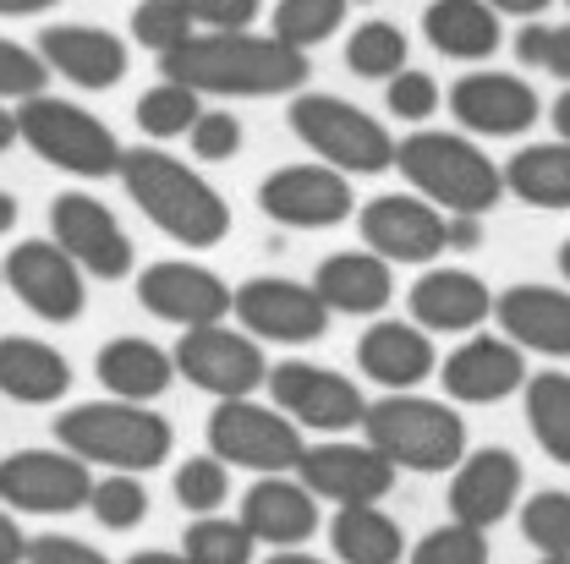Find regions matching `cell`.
Instances as JSON below:
<instances>
[{"mask_svg": "<svg viewBox=\"0 0 570 564\" xmlns=\"http://www.w3.org/2000/svg\"><path fill=\"white\" fill-rule=\"evenodd\" d=\"M566 6H570V0H566Z\"/></svg>", "mask_w": 570, "mask_h": 564, "instance_id": "62", "label": "cell"}, {"mask_svg": "<svg viewBox=\"0 0 570 564\" xmlns=\"http://www.w3.org/2000/svg\"><path fill=\"white\" fill-rule=\"evenodd\" d=\"M11 142H17V116H11V110H6V99H0V154H6Z\"/></svg>", "mask_w": 570, "mask_h": 564, "instance_id": "56", "label": "cell"}, {"mask_svg": "<svg viewBox=\"0 0 570 564\" xmlns=\"http://www.w3.org/2000/svg\"><path fill=\"white\" fill-rule=\"evenodd\" d=\"M138 301L148 318L193 329V324H219L230 318V285L219 280L204 264L187 258H159L138 275Z\"/></svg>", "mask_w": 570, "mask_h": 564, "instance_id": "18", "label": "cell"}, {"mask_svg": "<svg viewBox=\"0 0 570 564\" xmlns=\"http://www.w3.org/2000/svg\"><path fill=\"white\" fill-rule=\"evenodd\" d=\"M330 548L341 564H401L406 560V532L379 504H341L335 526H330Z\"/></svg>", "mask_w": 570, "mask_h": 564, "instance_id": "31", "label": "cell"}, {"mask_svg": "<svg viewBox=\"0 0 570 564\" xmlns=\"http://www.w3.org/2000/svg\"><path fill=\"white\" fill-rule=\"evenodd\" d=\"M444 247L450 253L483 247V214H444Z\"/></svg>", "mask_w": 570, "mask_h": 564, "instance_id": "49", "label": "cell"}, {"mask_svg": "<svg viewBox=\"0 0 570 564\" xmlns=\"http://www.w3.org/2000/svg\"><path fill=\"white\" fill-rule=\"evenodd\" d=\"M346 6L352 0H281L275 39H285L291 50H313V44L335 39V28H346Z\"/></svg>", "mask_w": 570, "mask_h": 564, "instance_id": "38", "label": "cell"}, {"mask_svg": "<svg viewBox=\"0 0 570 564\" xmlns=\"http://www.w3.org/2000/svg\"><path fill=\"white\" fill-rule=\"evenodd\" d=\"M39 56L45 67L61 71L71 88L82 93H105L127 77V44L110 33V28H94V22H56L39 33Z\"/></svg>", "mask_w": 570, "mask_h": 564, "instance_id": "22", "label": "cell"}, {"mask_svg": "<svg viewBox=\"0 0 570 564\" xmlns=\"http://www.w3.org/2000/svg\"><path fill=\"white\" fill-rule=\"evenodd\" d=\"M56 438L61 449H71L88 466H110V472H154L170 461L176 427L165 423L159 412H148L142 400H82L67 406L56 417Z\"/></svg>", "mask_w": 570, "mask_h": 564, "instance_id": "3", "label": "cell"}, {"mask_svg": "<svg viewBox=\"0 0 570 564\" xmlns=\"http://www.w3.org/2000/svg\"><path fill=\"white\" fill-rule=\"evenodd\" d=\"M187 142H193V159L225 165L242 154V121L230 110H198V121L187 127Z\"/></svg>", "mask_w": 570, "mask_h": 564, "instance_id": "45", "label": "cell"}, {"mask_svg": "<svg viewBox=\"0 0 570 564\" xmlns=\"http://www.w3.org/2000/svg\"><path fill=\"white\" fill-rule=\"evenodd\" d=\"M356 367H362V378H373L384 389H417L439 367V356H433V340L423 335V324L379 318L356 340Z\"/></svg>", "mask_w": 570, "mask_h": 564, "instance_id": "25", "label": "cell"}, {"mask_svg": "<svg viewBox=\"0 0 570 564\" xmlns=\"http://www.w3.org/2000/svg\"><path fill=\"white\" fill-rule=\"evenodd\" d=\"M275 406L296 427H313V433H352L362 423V389H356L346 373L335 367H318V362H281L264 373Z\"/></svg>", "mask_w": 570, "mask_h": 564, "instance_id": "15", "label": "cell"}, {"mask_svg": "<svg viewBox=\"0 0 570 564\" xmlns=\"http://www.w3.org/2000/svg\"><path fill=\"white\" fill-rule=\"evenodd\" d=\"M176 504L193 509V515H214L225 498H230V466L219 455H193L176 466Z\"/></svg>", "mask_w": 570, "mask_h": 564, "instance_id": "40", "label": "cell"}, {"mask_svg": "<svg viewBox=\"0 0 570 564\" xmlns=\"http://www.w3.org/2000/svg\"><path fill=\"white\" fill-rule=\"evenodd\" d=\"M22 564H116V560H105V554H99L94 543H82V537L45 532V537H33V543H28Z\"/></svg>", "mask_w": 570, "mask_h": 564, "instance_id": "47", "label": "cell"}, {"mask_svg": "<svg viewBox=\"0 0 570 564\" xmlns=\"http://www.w3.org/2000/svg\"><path fill=\"white\" fill-rule=\"evenodd\" d=\"M356 230H362V247L379 253L384 264H433L444 247V209H433L412 192H384L373 204H362L356 214Z\"/></svg>", "mask_w": 570, "mask_h": 564, "instance_id": "17", "label": "cell"}, {"mask_svg": "<svg viewBox=\"0 0 570 564\" xmlns=\"http://www.w3.org/2000/svg\"><path fill=\"white\" fill-rule=\"evenodd\" d=\"M527 427L538 438V449L554 461V466H570V373H527Z\"/></svg>", "mask_w": 570, "mask_h": 564, "instance_id": "33", "label": "cell"}, {"mask_svg": "<svg viewBox=\"0 0 570 564\" xmlns=\"http://www.w3.org/2000/svg\"><path fill=\"white\" fill-rule=\"evenodd\" d=\"M269 564H324V560H313V554H291V548H285V554H275Z\"/></svg>", "mask_w": 570, "mask_h": 564, "instance_id": "57", "label": "cell"}, {"mask_svg": "<svg viewBox=\"0 0 570 564\" xmlns=\"http://www.w3.org/2000/svg\"><path fill=\"white\" fill-rule=\"evenodd\" d=\"M94 521L105 532H138L148 521V488H142V472H110V477H94L88 488V504Z\"/></svg>", "mask_w": 570, "mask_h": 564, "instance_id": "36", "label": "cell"}, {"mask_svg": "<svg viewBox=\"0 0 570 564\" xmlns=\"http://www.w3.org/2000/svg\"><path fill=\"white\" fill-rule=\"evenodd\" d=\"M17 198H11V192H0V236H11V230H17Z\"/></svg>", "mask_w": 570, "mask_h": 564, "instance_id": "54", "label": "cell"}, {"mask_svg": "<svg viewBox=\"0 0 570 564\" xmlns=\"http://www.w3.org/2000/svg\"><path fill=\"white\" fill-rule=\"evenodd\" d=\"M258 209L285 230H330L352 219L356 198L346 170L335 165H281L258 181Z\"/></svg>", "mask_w": 570, "mask_h": 564, "instance_id": "14", "label": "cell"}, {"mask_svg": "<svg viewBox=\"0 0 570 564\" xmlns=\"http://www.w3.org/2000/svg\"><path fill=\"white\" fill-rule=\"evenodd\" d=\"M554 132L570 142V88L560 93V99H554Z\"/></svg>", "mask_w": 570, "mask_h": 564, "instance_id": "55", "label": "cell"}, {"mask_svg": "<svg viewBox=\"0 0 570 564\" xmlns=\"http://www.w3.org/2000/svg\"><path fill=\"white\" fill-rule=\"evenodd\" d=\"M56 0H0V17H39V11H50Z\"/></svg>", "mask_w": 570, "mask_h": 564, "instance_id": "52", "label": "cell"}, {"mask_svg": "<svg viewBox=\"0 0 570 564\" xmlns=\"http://www.w3.org/2000/svg\"><path fill=\"white\" fill-rule=\"evenodd\" d=\"M406 56H412V39H406L395 22H384V17L362 22L352 39H346V67H352L356 77H367V82H384L390 71H401Z\"/></svg>", "mask_w": 570, "mask_h": 564, "instance_id": "35", "label": "cell"}, {"mask_svg": "<svg viewBox=\"0 0 570 564\" xmlns=\"http://www.w3.org/2000/svg\"><path fill=\"white\" fill-rule=\"evenodd\" d=\"M204 110V93L176 82V77H159L148 93L138 99V127L148 142H170V138H187V127L198 121Z\"/></svg>", "mask_w": 570, "mask_h": 564, "instance_id": "34", "label": "cell"}, {"mask_svg": "<svg viewBox=\"0 0 570 564\" xmlns=\"http://www.w3.org/2000/svg\"><path fill=\"white\" fill-rule=\"evenodd\" d=\"M313 290L330 313H346V318H373L384 313V301L395 296V280H390V264L379 253H335L318 264L313 275Z\"/></svg>", "mask_w": 570, "mask_h": 564, "instance_id": "28", "label": "cell"}, {"mask_svg": "<svg viewBox=\"0 0 570 564\" xmlns=\"http://www.w3.org/2000/svg\"><path fill=\"white\" fill-rule=\"evenodd\" d=\"M504 187L532 209H570V142H527L504 170Z\"/></svg>", "mask_w": 570, "mask_h": 564, "instance_id": "32", "label": "cell"}, {"mask_svg": "<svg viewBox=\"0 0 570 564\" xmlns=\"http://www.w3.org/2000/svg\"><path fill=\"white\" fill-rule=\"evenodd\" d=\"M423 33L428 44L450 61H489L504 44L499 11L489 0H433L423 11Z\"/></svg>", "mask_w": 570, "mask_h": 564, "instance_id": "30", "label": "cell"}, {"mask_svg": "<svg viewBox=\"0 0 570 564\" xmlns=\"http://www.w3.org/2000/svg\"><path fill=\"white\" fill-rule=\"evenodd\" d=\"M209 455H219L225 466H247L258 477L296 472L302 427L281 406H258L253 395H230V400H214L209 412Z\"/></svg>", "mask_w": 570, "mask_h": 564, "instance_id": "8", "label": "cell"}, {"mask_svg": "<svg viewBox=\"0 0 570 564\" xmlns=\"http://www.w3.org/2000/svg\"><path fill=\"white\" fill-rule=\"evenodd\" d=\"M159 71L219 99H281L307 82V50H291L275 33L247 28H198L159 56Z\"/></svg>", "mask_w": 570, "mask_h": 564, "instance_id": "1", "label": "cell"}, {"mask_svg": "<svg viewBox=\"0 0 570 564\" xmlns=\"http://www.w3.org/2000/svg\"><path fill=\"white\" fill-rule=\"evenodd\" d=\"M181 554L193 564H253L258 543L242 521H225V515H198L187 532H181Z\"/></svg>", "mask_w": 570, "mask_h": 564, "instance_id": "37", "label": "cell"}, {"mask_svg": "<svg viewBox=\"0 0 570 564\" xmlns=\"http://www.w3.org/2000/svg\"><path fill=\"white\" fill-rule=\"evenodd\" d=\"M521 537L538 554H570V494L566 488H543L521 504Z\"/></svg>", "mask_w": 570, "mask_h": 564, "instance_id": "39", "label": "cell"}, {"mask_svg": "<svg viewBox=\"0 0 570 564\" xmlns=\"http://www.w3.org/2000/svg\"><path fill=\"white\" fill-rule=\"evenodd\" d=\"M543 564H570V554H543Z\"/></svg>", "mask_w": 570, "mask_h": 564, "instance_id": "59", "label": "cell"}, {"mask_svg": "<svg viewBox=\"0 0 570 564\" xmlns=\"http://www.w3.org/2000/svg\"><path fill=\"white\" fill-rule=\"evenodd\" d=\"M439 384L461 406H494V400L515 395L527 384V356L504 335H472L466 346H455V352L444 356Z\"/></svg>", "mask_w": 570, "mask_h": 564, "instance_id": "20", "label": "cell"}, {"mask_svg": "<svg viewBox=\"0 0 570 564\" xmlns=\"http://www.w3.org/2000/svg\"><path fill=\"white\" fill-rule=\"evenodd\" d=\"M50 241L94 280H127L138 264L132 236L121 230L110 204H99L94 192H61L50 204Z\"/></svg>", "mask_w": 570, "mask_h": 564, "instance_id": "10", "label": "cell"}, {"mask_svg": "<svg viewBox=\"0 0 570 564\" xmlns=\"http://www.w3.org/2000/svg\"><path fill=\"white\" fill-rule=\"evenodd\" d=\"M116 176H121L127 198L142 209V219L154 230H165L170 241H181V247H219L230 236V204L214 192L187 159H170L165 148L142 142V148H121Z\"/></svg>", "mask_w": 570, "mask_h": 564, "instance_id": "2", "label": "cell"}, {"mask_svg": "<svg viewBox=\"0 0 570 564\" xmlns=\"http://www.w3.org/2000/svg\"><path fill=\"white\" fill-rule=\"evenodd\" d=\"M395 170L444 214H489L504 198L499 165L461 132H412L395 142Z\"/></svg>", "mask_w": 570, "mask_h": 564, "instance_id": "4", "label": "cell"}, {"mask_svg": "<svg viewBox=\"0 0 570 564\" xmlns=\"http://www.w3.org/2000/svg\"><path fill=\"white\" fill-rule=\"evenodd\" d=\"M94 466L71 449H17L0 461V504L22 515H71L88 504Z\"/></svg>", "mask_w": 570, "mask_h": 564, "instance_id": "12", "label": "cell"}, {"mask_svg": "<svg viewBox=\"0 0 570 564\" xmlns=\"http://www.w3.org/2000/svg\"><path fill=\"white\" fill-rule=\"evenodd\" d=\"M22 554H28V537H22L17 515L0 509V564H22Z\"/></svg>", "mask_w": 570, "mask_h": 564, "instance_id": "50", "label": "cell"}, {"mask_svg": "<svg viewBox=\"0 0 570 564\" xmlns=\"http://www.w3.org/2000/svg\"><path fill=\"white\" fill-rule=\"evenodd\" d=\"M71 389V362L50 340L0 335V395L17 406H56Z\"/></svg>", "mask_w": 570, "mask_h": 564, "instance_id": "27", "label": "cell"}, {"mask_svg": "<svg viewBox=\"0 0 570 564\" xmlns=\"http://www.w3.org/2000/svg\"><path fill=\"white\" fill-rule=\"evenodd\" d=\"M253 543H269V548H302L313 532H318V498L302 488V477H285V472H264L247 494H242V515H236Z\"/></svg>", "mask_w": 570, "mask_h": 564, "instance_id": "24", "label": "cell"}, {"mask_svg": "<svg viewBox=\"0 0 570 564\" xmlns=\"http://www.w3.org/2000/svg\"><path fill=\"white\" fill-rule=\"evenodd\" d=\"M499 17H538V11H549L554 0H489Z\"/></svg>", "mask_w": 570, "mask_h": 564, "instance_id": "51", "label": "cell"}, {"mask_svg": "<svg viewBox=\"0 0 570 564\" xmlns=\"http://www.w3.org/2000/svg\"><path fill=\"white\" fill-rule=\"evenodd\" d=\"M17 142H28L45 165H56V170H67V176H82V181H105V176H116V165H121V142L116 132L94 116V110H82V105H71V99H56V93H28V99H17Z\"/></svg>", "mask_w": 570, "mask_h": 564, "instance_id": "6", "label": "cell"}, {"mask_svg": "<svg viewBox=\"0 0 570 564\" xmlns=\"http://www.w3.org/2000/svg\"><path fill=\"white\" fill-rule=\"evenodd\" d=\"M94 378L116 395V400H159L170 384H176V362L170 352H159L154 340H138V335H121L110 346H99L94 356Z\"/></svg>", "mask_w": 570, "mask_h": 564, "instance_id": "29", "label": "cell"}, {"mask_svg": "<svg viewBox=\"0 0 570 564\" xmlns=\"http://www.w3.org/2000/svg\"><path fill=\"white\" fill-rule=\"evenodd\" d=\"M515 61L570 82V22H554V28L549 22H527L515 33Z\"/></svg>", "mask_w": 570, "mask_h": 564, "instance_id": "42", "label": "cell"}, {"mask_svg": "<svg viewBox=\"0 0 570 564\" xmlns=\"http://www.w3.org/2000/svg\"><path fill=\"white\" fill-rule=\"evenodd\" d=\"M489 313H494V290L466 269H428L412 285V318L433 335H466L489 324Z\"/></svg>", "mask_w": 570, "mask_h": 564, "instance_id": "26", "label": "cell"}, {"mask_svg": "<svg viewBox=\"0 0 570 564\" xmlns=\"http://www.w3.org/2000/svg\"><path fill=\"white\" fill-rule=\"evenodd\" d=\"M504 340H515L521 352L554 356L570 362V290L554 285H510L504 296H494V313Z\"/></svg>", "mask_w": 570, "mask_h": 564, "instance_id": "23", "label": "cell"}, {"mask_svg": "<svg viewBox=\"0 0 570 564\" xmlns=\"http://www.w3.org/2000/svg\"><path fill=\"white\" fill-rule=\"evenodd\" d=\"M406 564H489V532L466 521L433 526L417 548H406Z\"/></svg>", "mask_w": 570, "mask_h": 564, "instance_id": "41", "label": "cell"}, {"mask_svg": "<svg viewBox=\"0 0 570 564\" xmlns=\"http://www.w3.org/2000/svg\"><path fill=\"white\" fill-rule=\"evenodd\" d=\"M230 313L253 340H275V346H313L330 329V307L318 301V290L285 275H258L242 290H230Z\"/></svg>", "mask_w": 570, "mask_h": 564, "instance_id": "11", "label": "cell"}, {"mask_svg": "<svg viewBox=\"0 0 570 564\" xmlns=\"http://www.w3.org/2000/svg\"><path fill=\"white\" fill-rule=\"evenodd\" d=\"M0 290H6V280H0Z\"/></svg>", "mask_w": 570, "mask_h": 564, "instance_id": "61", "label": "cell"}, {"mask_svg": "<svg viewBox=\"0 0 570 564\" xmlns=\"http://www.w3.org/2000/svg\"><path fill=\"white\" fill-rule=\"evenodd\" d=\"M560 275H566V285H570V241L560 247Z\"/></svg>", "mask_w": 570, "mask_h": 564, "instance_id": "58", "label": "cell"}, {"mask_svg": "<svg viewBox=\"0 0 570 564\" xmlns=\"http://www.w3.org/2000/svg\"><path fill=\"white\" fill-rule=\"evenodd\" d=\"M0 280L6 290L45 324H77L82 307H88V290H82V269L71 264L56 241H17L0 264Z\"/></svg>", "mask_w": 570, "mask_h": 564, "instance_id": "16", "label": "cell"}, {"mask_svg": "<svg viewBox=\"0 0 570 564\" xmlns=\"http://www.w3.org/2000/svg\"><path fill=\"white\" fill-rule=\"evenodd\" d=\"M450 116L478 132V138H521L538 127L543 99L527 77L510 71H461V82L450 88Z\"/></svg>", "mask_w": 570, "mask_h": 564, "instance_id": "19", "label": "cell"}, {"mask_svg": "<svg viewBox=\"0 0 570 564\" xmlns=\"http://www.w3.org/2000/svg\"><path fill=\"white\" fill-rule=\"evenodd\" d=\"M352 6H373V0H352Z\"/></svg>", "mask_w": 570, "mask_h": 564, "instance_id": "60", "label": "cell"}, {"mask_svg": "<svg viewBox=\"0 0 570 564\" xmlns=\"http://www.w3.org/2000/svg\"><path fill=\"white\" fill-rule=\"evenodd\" d=\"M291 132L307 142L324 165L346 170V176H379L395 165V138L379 127V116H367L352 99L335 93H296L285 110Z\"/></svg>", "mask_w": 570, "mask_h": 564, "instance_id": "7", "label": "cell"}, {"mask_svg": "<svg viewBox=\"0 0 570 564\" xmlns=\"http://www.w3.org/2000/svg\"><path fill=\"white\" fill-rule=\"evenodd\" d=\"M362 433L379 455L395 461V472H450L466 455V423L455 417V406L423 400L412 389H390L384 400L362 406Z\"/></svg>", "mask_w": 570, "mask_h": 564, "instance_id": "5", "label": "cell"}, {"mask_svg": "<svg viewBox=\"0 0 570 564\" xmlns=\"http://www.w3.org/2000/svg\"><path fill=\"white\" fill-rule=\"evenodd\" d=\"M127 564H193L187 554H165V548H142V554H132Z\"/></svg>", "mask_w": 570, "mask_h": 564, "instance_id": "53", "label": "cell"}, {"mask_svg": "<svg viewBox=\"0 0 570 564\" xmlns=\"http://www.w3.org/2000/svg\"><path fill=\"white\" fill-rule=\"evenodd\" d=\"M450 472H455L450 477V521H466V526L489 532L521 498V461H515V449H499V444L472 449Z\"/></svg>", "mask_w": 570, "mask_h": 564, "instance_id": "21", "label": "cell"}, {"mask_svg": "<svg viewBox=\"0 0 570 564\" xmlns=\"http://www.w3.org/2000/svg\"><path fill=\"white\" fill-rule=\"evenodd\" d=\"M187 33H198V28L181 11V0H142L138 11H132V39H138L142 50H154V56L176 50Z\"/></svg>", "mask_w": 570, "mask_h": 564, "instance_id": "43", "label": "cell"}, {"mask_svg": "<svg viewBox=\"0 0 570 564\" xmlns=\"http://www.w3.org/2000/svg\"><path fill=\"white\" fill-rule=\"evenodd\" d=\"M176 378H187L193 389H204L214 400H230V395H253L269 373V362L258 352V340L247 329H225L219 324H193L181 340H176Z\"/></svg>", "mask_w": 570, "mask_h": 564, "instance_id": "9", "label": "cell"}, {"mask_svg": "<svg viewBox=\"0 0 570 564\" xmlns=\"http://www.w3.org/2000/svg\"><path fill=\"white\" fill-rule=\"evenodd\" d=\"M296 477L313 498H330V504H379V498L395 488V461L379 455L367 438H324V444H302L296 455Z\"/></svg>", "mask_w": 570, "mask_h": 564, "instance_id": "13", "label": "cell"}, {"mask_svg": "<svg viewBox=\"0 0 570 564\" xmlns=\"http://www.w3.org/2000/svg\"><path fill=\"white\" fill-rule=\"evenodd\" d=\"M384 110L395 116V121H412V127H423L428 116L439 110V82L428 77V71H390L384 77Z\"/></svg>", "mask_w": 570, "mask_h": 564, "instance_id": "44", "label": "cell"}, {"mask_svg": "<svg viewBox=\"0 0 570 564\" xmlns=\"http://www.w3.org/2000/svg\"><path fill=\"white\" fill-rule=\"evenodd\" d=\"M181 11L193 17V28H253L264 0H181Z\"/></svg>", "mask_w": 570, "mask_h": 564, "instance_id": "48", "label": "cell"}, {"mask_svg": "<svg viewBox=\"0 0 570 564\" xmlns=\"http://www.w3.org/2000/svg\"><path fill=\"white\" fill-rule=\"evenodd\" d=\"M50 82V67L39 50L17 44V39H0V99H28Z\"/></svg>", "mask_w": 570, "mask_h": 564, "instance_id": "46", "label": "cell"}]
</instances>
